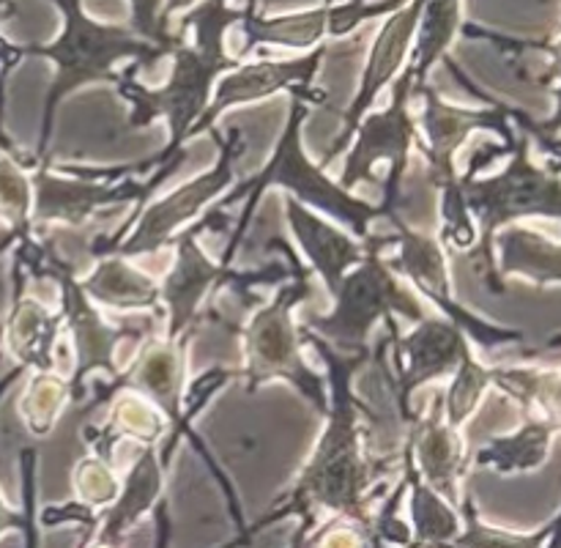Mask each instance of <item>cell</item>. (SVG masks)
Instances as JSON below:
<instances>
[{"label":"cell","mask_w":561,"mask_h":548,"mask_svg":"<svg viewBox=\"0 0 561 548\" xmlns=\"http://www.w3.org/2000/svg\"><path fill=\"white\" fill-rule=\"evenodd\" d=\"M110 433H121V436L153 444L164 433V420L146 395L121 392L115 398L113 409H110V427L102 433V438L110 436Z\"/></svg>","instance_id":"obj_30"},{"label":"cell","mask_w":561,"mask_h":548,"mask_svg":"<svg viewBox=\"0 0 561 548\" xmlns=\"http://www.w3.org/2000/svg\"><path fill=\"white\" fill-rule=\"evenodd\" d=\"M197 233H201V225L197 228H184V233L179 236V241H175L179 258H175V266L170 269L162 288H159V296L170 307L168 332H164V338L170 340L186 338V327L195 321L197 305H201V299L208 294L211 285L239 277L230 269L208 261L203 247L197 244Z\"/></svg>","instance_id":"obj_13"},{"label":"cell","mask_w":561,"mask_h":548,"mask_svg":"<svg viewBox=\"0 0 561 548\" xmlns=\"http://www.w3.org/2000/svg\"><path fill=\"white\" fill-rule=\"evenodd\" d=\"M244 14L247 11L228 9V0H203L181 22V27H195V44H186L181 38L179 47L173 49L175 64L168 85L148 91V88L137 85L131 77H121V91L135 102V113L129 121L131 126L151 124L157 115L168 118L170 132H173L168 153H173L175 146L190 137L197 121L203 118L219 71L236 66V58L225 53V27L230 22L244 20Z\"/></svg>","instance_id":"obj_2"},{"label":"cell","mask_w":561,"mask_h":548,"mask_svg":"<svg viewBox=\"0 0 561 548\" xmlns=\"http://www.w3.org/2000/svg\"><path fill=\"white\" fill-rule=\"evenodd\" d=\"M400 349H403V356H409V370L400 378V403L403 406L409 403L420 384L444 376V373H455L460 362L471 354L463 329L455 321H438V318H425L420 329L400 343Z\"/></svg>","instance_id":"obj_17"},{"label":"cell","mask_w":561,"mask_h":548,"mask_svg":"<svg viewBox=\"0 0 561 548\" xmlns=\"http://www.w3.org/2000/svg\"><path fill=\"white\" fill-rule=\"evenodd\" d=\"M493 384L491 367L480 365L474 356H466L463 362L455 370L453 384H449V392L444 398V420L447 425L460 427L466 422V416L480 406L485 389Z\"/></svg>","instance_id":"obj_29"},{"label":"cell","mask_w":561,"mask_h":548,"mask_svg":"<svg viewBox=\"0 0 561 548\" xmlns=\"http://www.w3.org/2000/svg\"><path fill=\"white\" fill-rule=\"evenodd\" d=\"M69 392L71 384L58 373H33L20 398V416L27 431L36 436L53 431L66 400H69Z\"/></svg>","instance_id":"obj_28"},{"label":"cell","mask_w":561,"mask_h":548,"mask_svg":"<svg viewBox=\"0 0 561 548\" xmlns=\"http://www.w3.org/2000/svg\"><path fill=\"white\" fill-rule=\"evenodd\" d=\"M241 148L244 140L239 137V132L230 135V140L225 142V151L219 157V164L211 173L201 175L195 181H186L184 186H179L175 192H170L168 197H162L159 203H153L151 208H146L137 222L135 233L129 239L113 244V250L107 255H140V252H153L159 247H164V241L175 233V230L184 228L190 219H195L203 212L208 201L219 195L230 181H236V159L241 157Z\"/></svg>","instance_id":"obj_9"},{"label":"cell","mask_w":561,"mask_h":548,"mask_svg":"<svg viewBox=\"0 0 561 548\" xmlns=\"http://www.w3.org/2000/svg\"><path fill=\"white\" fill-rule=\"evenodd\" d=\"M546 548H561V510H559L557 518H553V532H551V537H548Z\"/></svg>","instance_id":"obj_38"},{"label":"cell","mask_w":561,"mask_h":548,"mask_svg":"<svg viewBox=\"0 0 561 548\" xmlns=\"http://www.w3.org/2000/svg\"><path fill=\"white\" fill-rule=\"evenodd\" d=\"M285 206H288L290 225H294L296 236H299L301 250L310 255L312 266H316L318 274L327 279L329 290H334L340 285V279L348 274V269L356 266V263L367 255V241L359 244V241L345 236L343 230L334 228V225L321 222V219L312 217L296 197H288Z\"/></svg>","instance_id":"obj_20"},{"label":"cell","mask_w":561,"mask_h":548,"mask_svg":"<svg viewBox=\"0 0 561 548\" xmlns=\"http://www.w3.org/2000/svg\"><path fill=\"white\" fill-rule=\"evenodd\" d=\"M5 529H31V513H16V510H11L9 504L0 499V535H3Z\"/></svg>","instance_id":"obj_36"},{"label":"cell","mask_w":561,"mask_h":548,"mask_svg":"<svg viewBox=\"0 0 561 548\" xmlns=\"http://www.w3.org/2000/svg\"><path fill=\"white\" fill-rule=\"evenodd\" d=\"M184 345L186 338H151L142 343L129 370L115 381L113 389H140L151 403L162 406L164 414L181 422V384H184Z\"/></svg>","instance_id":"obj_18"},{"label":"cell","mask_w":561,"mask_h":548,"mask_svg":"<svg viewBox=\"0 0 561 548\" xmlns=\"http://www.w3.org/2000/svg\"><path fill=\"white\" fill-rule=\"evenodd\" d=\"M96 548H113V546H102V543H99V546Z\"/></svg>","instance_id":"obj_41"},{"label":"cell","mask_w":561,"mask_h":548,"mask_svg":"<svg viewBox=\"0 0 561 548\" xmlns=\"http://www.w3.org/2000/svg\"><path fill=\"white\" fill-rule=\"evenodd\" d=\"M25 159L14 148H0V222L20 239L31 236L33 184Z\"/></svg>","instance_id":"obj_27"},{"label":"cell","mask_w":561,"mask_h":548,"mask_svg":"<svg viewBox=\"0 0 561 548\" xmlns=\"http://www.w3.org/2000/svg\"><path fill=\"white\" fill-rule=\"evenodd\" d=\"M389 244V239H376L367 236V255L356 269H351L337 288L332 290L337 296V307L332 316L312 318L301 323L307 334L337 356H362L367 354V334L378 318H389V312H403L411 321L422 323L427 310L422 301L411 294L405 283H400L398 274L392 272V263L381 258V250Z\"/></svg>","instance_id":"obj_4"},{"label":"cell","mask_w":561,"mask_h":548,"mask_svg":"<svg viewBox=\"0 0 561 548\" xmlns=\"http://www.w3.org/2000/svg\"><path fill=\"white\" fill-rule=\"evenodd\" d=\"M75 486L80 493V504L85 510L113 504L121 493V482L115 477L113 466L104 458H85L80 460L75 471Z\"/></svg>","instance_id":"obj_32"},{"label":"cell","mask_w":561,"mask_h":548,"mask_svg":"<svg viewBox=\"0 0 561 548\" xmlns=\"http://www.w3.org/2000/svg\"><path fill=\"white\" fill-rule=\"evenodd\" d=\"M422 9H425V0H411V3H403L398 9V14H394L392 20L381 27V33H378L376 44H373V49H370V60H367V66H365V77H362L359 93H356L354 104H351V110H348V118H345L343 137L334 142V148L329 151V157H334L337 151H343L345 140H348L351 132L359 126L362 115L367 113V107L373 104L376 93L381 91V88L387 85L394 75H398L400 66L405 64L411 36H414L416 27H420Z\"/></svg>","instance_id":"obj_15"},{"label":"cell","mask_w":561,"mask_h":548,"mask_svg":"<svg viewBox=\"0 0 561 548\" xmlns=\"http://www.w3.org/2000/svg\"><path fill=\"white\" fill-rule=\"evenodd\" d=\"M310 288V272L296 274V283L285 285L266 307L252 312L244 329V356L250 387L268 381V378H290L316 406L327 403L321 378L301 359V334L294 323L296 301L305 299Z\"/></svg>","instance_id":"obj_6"},{"label":"cell","mask_w":561,"mask_h":548,"mask_svg":"<svg viewBox=\"0 0 561 548\" xmlns=\"http://www.w3.org/2000/svg\"><path fill=\"white\" fill-rule=\"evenodd\" d=\"M499 277H524L535 285L561 283V241L535 228L507 225L493 236Z\"/></svg>","instance_id":"obj_21"},{"label":"cell","mask_w":561,"mask_h":548,"mask_svg":"<svg viewBox=\"0 0 561 548\" xmlns=\"http://www.w3.org/2000/svg\"><path fill=\"white\" fill-rule=\"evenodd\" d=\"M416 77L411 69L394 80L392 104L383 113L370 115L359 126L354 151L348 153V162L343 170V190L359 184V181H373V168L378 162H387V201H383L381 214L389 212V203L394 201L400 181H403L405 168H409V153L414 146V118H411V96L416 93Z\"/></svg>","instance_id":"obj_7"},{"label":"cell","mask_w":561,"mask_h":548,"mask_svg":"<svg viewBox=\"0 0 561 548\" xmlns=\"http://www.w3.org/2000/svg\"><path fill=\"white\" fill-rule=\"evenodd\" d=\"M58 9L66 14V31L49 47H11L14 58L22 55H44L58 64L53 88H49L47 107H44V129L42 142L47 140V132L53 126L55 107L71 88L91 80H113V66L121 58H159L168 55L157 44L146 42L135 31L113 25H96L88 20L80 9V0H55Z\"/></svg>","instance_id":"obj_5"},{"label":"cell","mask_w":561,"mask_h":548,"mask_svg":"<svg viewBox=\"0 0 561 548\" xmlns=\"http://www.w3.org/2000/svg\"><path fill=\"white\" fill-rule=\"evenodd\" d=\"M33 184V212L31 230L47 228V225H64V228H85L93 212L99 208L118 206V203L135 201L146 195V184L140 181H77L55 175L47 164H36L31 173Z\"/></svg>","instance_id":"obj_11"},{"label":"cell","mask_w":561,"mask_h":548,"mask_svg":"<svg viewBox=\"0 0 561 548\" xmlns=\"http://www.w3.org/2000/svg\"><path fill=\"white\" fill-rule=\"evenodd\" d=\"M493 384L520 403L526 416H542L561 431V370L491 367Z\"/></svg>","instance_id":"obj_25"},{"label":"cell","mask_w":561,"mask_h":548,"mask_svg":"<svg viewBox=\"0 0 561 548\" xmlns=\"http://www.w3.org/2000/svg\"><path fill=\"white\" fill-rule=\"evenodd\" d=\"M529 142V135L520 132L515 135L510 162L502 173L491 179L466 175L460 181L463 206L477 222L474 258L480 261V272L493 294H504V279L499 277L493 258V236L518 219H561V173L537 164L531 159Z\"/></svg>","instance_id":"obj_3"},{"label":"cell","mask_w":561,"mask_h":548,"mask_svg":"<svg viewBox=\"0 0 561 548\" xmlns=\"http://www.w3.org/2000/svg\"><path fill=\"white\" fill-rule=\"evenodd\" d=\"M11 11H14V0H0V20L11 16Z\"/></svg>","instance_id":"obj_39"},{"label":"cell","mask_w":561,"mask_h":548,"mask_svg":"<svg viewBox=\"0 0 561 548\" xmlns=\"http://www.w3.org/2000/svg\"><path fill=\"white\" fill-rule=\"evenodd\" d=\"M327 53H329V47L327 44H321V47H316L310 55H305V58L261 60V64L241 66L239 71H233V75H228L222 82H219L217 96H214V102L208 104V110L203 113V118L195 124L192 135H197L201 129L211 126V121L217 118L222 110L233 107V104H244V102H252V99H263V96H268V93L279 91V88L294 85V82L307 85V82H310V77L318 71V64L327 58Z\"/></svg>","instance_id":"obj_16"},{"label":"cell","mask_w":561,"mask_h":548,"mask_svg":"<svg viewBox=\"0 0 561 548\" xmlns=\"http://www.w3.org/2000/svg\"><path fill=\"white\" fill-rule=\"evenodd\" d=\"M425 93V110H422V126L427 135V164H431V184L438 190H453L460 184L458 168H455V153L469 140L474 129H491L502 135L504 142L515 140V132L510 126L507 104H493L488 110H463L444 102L431 88L420 85Z\"/></svg>","instance_id":"obj_10"},{"label":"cell","mask_w":561,"mask_h":548,"mask_svg":"<svg viewBox=\"0 0 561 548\" xmlns=\"http://www.w3.org/2000/svg\"><path fill=\"white\" fill-rule=\"evenodd\" d=\"M405 0H383V3H365V0H351L340 5H323V9L305 11V14L283 16V20H257L247 9L244 31L250 36L247 49L255 42L283 44V47H310L327 33H348L362 20L383 14V11L400 9Z\"/></svg>","instance_id":"obj_12"},{"label":"cell","mask_w":561,"mask_h":548,"mask_svg":"<svg viewBox=\"0 0 561 548\" xmlns=\"http://www.w3.org/2000/svg\"><path fill=\"white\" fill-rule=\"evenodd\" d=\"M334 373V409L329 416V427L318 444L316 455L301 471V480L294 491V504L305 513L312 507H327L332 513L345 515L356 524H367V493L373 482L387 475V466H378L365 453L359 438V416H356L354 395H351L348 376L356 365L367 362L370 354L337 356L327 345L318 343Z\"/></svg>","instance_id":"obj_1"},{"label":"cell","mask_w":561,"mask_h":548,"mask_svg":"<svg viewBox=\"0 0 561 548\" xmlns=\"http://www.w3.org/2000/svg\"><path fill=\"white\" fill-rule=\"evenodd\" d=\"M307 548H370V537L356 524H334L321 532L316 543H307Z\"/></svg>","instance_id":"obj_35"},{"label":"cell","mask_w":561,"mask_h":548,"mask_svg":"<svg viewBox=\"0 0 561 548\" xmlns=\"http://www.w3.org/2000/svg\"><path fill=\"white\" fill-rule=\"evenodd\" d=\"M510 121H515V124H518L520 129H524L526 135H529V140H535L537 146H540L542 151L548 153V168L557 170V173H561V137L542 132L540 126H537V121H531L529 115L524 113V110L510 107Z\"/></svg>","instance_id":"obj_34"},{"label":"cell","mask_w":561,"mask_h":548,"mask_svg":"<svg viewBox=\"0 0 561 548\" xmlns=\"http://www.w3.org/2000/svg\"><path fill=\"white\" fill-rule=\"evenodd\" d=\"M466 521H469L466 532H460L447 548H546L548 537L553 532V521H548L535 535H513V532L491 529V526L477 518L474 504L469 499H466Z\"/></svg>","instance_id":"obj_31"},{"label":"cell","mask_w":561,"mask_h":548,"mask_svg":"<svg viewBox=\"0 0 561 548\" xmlns=\"http://www.w3.org/2000/svg\"><path fill=\"white\" fill-rule=\"evenodd\" d=\"M192 3H197V0H164V25H168V31H170V16H173L175 11L186 9V5H192Z\"/></svg>","instance_id":"obj_37"},{"label":"cell","mask_w":561,"mask_h":548,"mask_svg":"<svg viewBox=\"0 0 561 548\" xmlns=\"http://www.w3.org/2000/svg\"><path fill=\"white\" fill-rule=\"evenodd\" d=\"M159 491H162V464H159L153 449H142L137 464L131 466L124 493H118L113 510L104 515L99 543H102V546H118L121 535L151 507L153 499L159 496Z\"/></svg>","instance_id":"obj_24"},{"label":"cell","mask_w":561,"mask_h":548,"mask_svg":"<svg viewBox=\"0 0 561 548\" xmlns=\"http://www.w3.org/2000/svg\"><path fill=\"white\" fill-rule=\"evenodd\" d=\"M405 477H409L411 482V513H414L416 540L447 548L449 543L460 535L458 515H455L453 504L444 502L438 493H433L431 488L420 480L416 469H411L409 455H405Z\"/></svg>","instance_id":"obj_26"},{"label":"cell","mask_w":561,"mask_h":548,"mask_svg":"<svg viewBox=\"0 0 561 548\" xmlns=\"http://www.w3.org/2000/svg\"><path fill=\"white\" fill-rule=\"evenodd\" d=\"M409 453L411 466H416V475L425 477V486L433 493L449 504L460 502L458 482L466 469V447L463 438L458 436V427L447 425L442 411V400L433 406L427 420L411 422L409 436Z\"/></svg>","instance_id":"obj_14"},{"label":"cell","mask_w":561,"mask_h":548,"mask_svg":"<svg viewBox=\"0 0 561 548\" xmlns=\"http://www.w3.org/2000/svg\"><path fill=\"white\" fill-rule=\"evenodd\" d=\"M0 148H14V146H11V142H9V137L3 135V132H0Z\"/></svg>","instance_id":"obj_40"},{"label":"cell","mask_w":561,"mask_h":548,"mask_svg":"<svg viewBox=\"0 0 561 548\" xmlns=\"http://www.w3.org/2000/svg\"><path fill=\"white\" fill-rule=\"evenodd\" d=\"M80 285L91 299L115 310H142L159 299L157 279L131 266L124 255H104L91 277L82 279Z\"/></svg>","instance_id":"obj_23"},{"label":"cell","mask_w":561,"mask_h":548,"mask_svg":"<svg viewBox=\"0 0 561 548\" xmlns=\"http://www.w3.org/2000/svg\"><path fill=\"white\" fill-rule=\"evenodd\" d=\"M299 124H301V104L296 96L294 115H290V124L285 137L279 140L277 153H274L272 162L261 170L252 181H247L239 192H233L230 201H239L244 192H261L266 184H279L294 190L301 201L316 203V206L329 208L332 214H337L343 222H348L356 233L362 236V241H367L370 230H367V219L381 214V208H373L367 203L351 197L343 186L332 184L316 164L307 162V157L299 148Z\"/></svg>","instance_id":"obj_8"},{"label":"cell","mask_w":561,"mask_h":548,"mask_svg":"<svg viewBox=\"0 0 561 548\" xmlns=\"http://www.w3.org/2000/svg\"><path fill=\"white\" fill-rule=\"evenodd\" d=\"M60 338V316L49 312L38 299L16 294L9 318L3 323L5 351L16 367L33 373H49L55 367V349Z\"/></svg>","instance_id":"obj_19"},{"label":"cell","mask_w":561,"mask_h":548,"mask_svg":"<svg viewBox=\"0 0 561 548\" xmlns=\"http://www.w3.org/2000/svg\"><path fill=\"white\" fill-rule=\"evenodd\" d=\"M131 31L162 47L168 55H173L181 42L164 25V0H131Z\"/></svg>","instance_id":"obj_33"},{"label":"cell","mask_w":561,"mask_h":548,"mask_svg":"<svg viewBox=\"0 0 561 548\" xmlns=\"http://www.w3.org/2000/svg\"><path fill=\"white\" fill-rule=\"evenodd\" d=\"M561 433L553 422L542 416H526L520 427L510 436L491 438V444L474 455V466L496 469L499 475H518V471H535L551 455V442Z\"/></svg>","instance_id":"obj_22"}]
</instances>
